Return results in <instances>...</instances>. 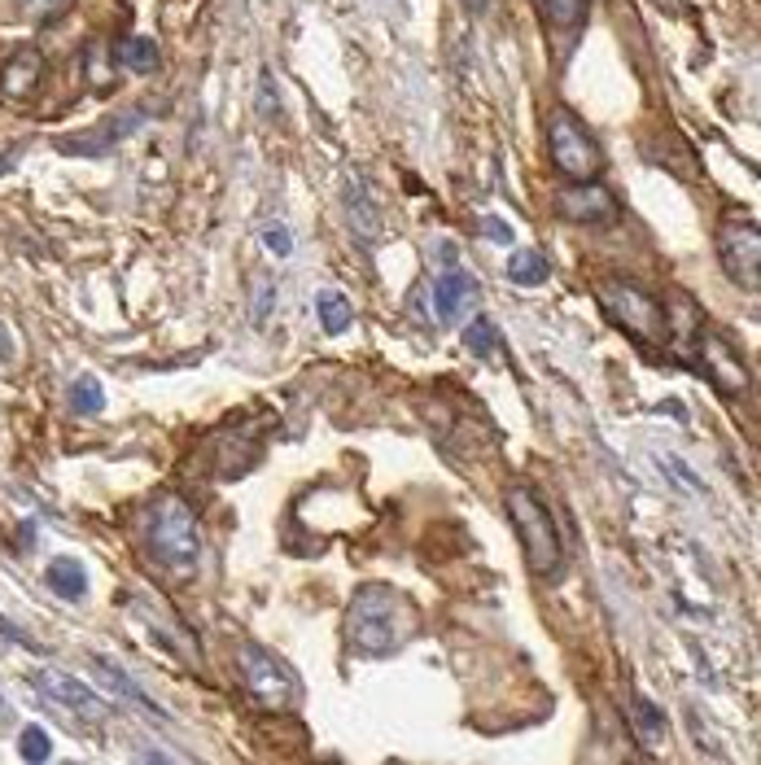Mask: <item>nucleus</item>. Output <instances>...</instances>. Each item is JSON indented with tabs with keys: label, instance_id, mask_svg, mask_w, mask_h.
I'll return each instance as SVG.
<instances>
[{
	"label": "nucleus",
	"instance_id": "f257e3e1",
	"mask_svg": "<svg viewBox=\"0 0 761 765\" xmlns=\"http://www.w3.org/2000/svg\"><path fill=\"white\" fill-rule=\"evenodd\" d=\"M416 634V608L395 586H359L346 608V643L363 656H390Z\"/></svg>",
	"mask_w": 761,
	"mask_h": 765
},
{
	"label": "nucleus",
	"instance_id": "f03ea898",
	"mask_svg": "<svg viewBox=\"0 0 761 765\" xmlns=\"http://www.w3.org/2000/svg\"><path fill=\"white\" fill-rule=\"evenodd\" d=\"M141 543L154 569H162L167 578L184 582L197 573L202 560V538H197V521L189 512V503L180 495H158L145 517H141Z\"/></svg>",
	"mask_w": 761,
	"mask_h": 765
},
{
	"label": "nucleus",
	"instance_id": "7ed1b4c3",
	"mask_svg": "<svg viewBox=\"0 0 761 765\" xmlns=\"http://www.w3.org/2000/svg\"><path fill=\"white\" fill-rule=\"evenodd\" d=\"M508 521L517 525V538L526 547V564L534 578L552 582L565 573V538L556 517L547 512V503L530 490V486H512L508 490Z\"/></svg>",
	"mask_w": 761,
	"mask_h": 765
},
{
	"label": "nucleus",
	"instance_id": "20e7f679",
	"mask_svg": "<svg viewBox=\"0 0 761 765\" xmlns=\"http://www.w3.org/2000/svg\"><path fill=\"white\" fill-rule=\"evenodd\" d=\"M595 298H600L604 315L621 332H630L639 345L661 350L669 341V311L648 289H639L635 280H626V276H600L595 280Z\"/></svg>",
	"mask_w": 761,
	"mask_h": 765
},
{
	"label": "nucleus",
	"instance_id": "39448f33",
	"mask_svg": "<svg viewBox=\"0 0 761 765\" xmlns=\"http://www.w3.org/2000/svg\"><path fill=\"white\" fill-rule=\"evenodd\" d=\"M27 682L40 691V700H45L62 721H71L75 730H84L88 739L101 734V726H106V704H101V695H97L93 687H84L80 678L62 673V669H49V665H45V669H32Z\"/></svg>",
	"mask_w": 761,
	"mask_h": 765
},
{
	"label": "nucleus",
	"instance_id": "423d86ee",
	"mask_svg": "<svg viewBox=\"0 0 761 765\" xmlns=\"http://www.w3.org/2000/svg\"><path fill=\"white\" fill-rule=\"evenodd\" d=\"M547 154L556 162V171L578 184V180H595L604 171V154L595 145V136L582 127V119L573 110H556L547 119Z\"/></svg>",
	"mask_w": 761,
	"mask_h": 765
},
{
	"label": "nucleus",
	"instance_id": "0eeeda50",
	"mask_svg": "<svg viewBox=\"0 0 761 765\" xmlns=\"http://www.w3.org/2000/svg\"><path fill=\"white\" fill-rule=\"evenodd\" d=\"M237 669H241V682H245V691L254 695L258 708L280 713V708H293V704L302 700L298 673H293L276 652H267V647L245 643L241 656H237Z\"/></svg>",
	"mask_w": 761,
	"mask_h": 765
},
{
	"label": "nucleus",
	"instance_id": "6e6552de",
	"mask_svg": "<svg viewBox=\"0 0 761 765\" xmlns=\"http://www.w3.org/2000/svg\"><path fill=\"white\" fill-rule=\"evenodd\" d=\"M717 258L722 271L739 284V289H757L761 280V232L752 219H726L717 232Z\"/></svg>",
	"mask_w": 761,
	"mask_h": 765
},
{
	"label": "nucleus",
	"instance_id": "1a4fd4ad",
	"mask_svg": "<svg viewBox=\"0 0 761 765\" xmlns=\"http://www.w3.org/2000/svg\"><path fill=\"white\" fill-rule=\"evenodd\" d=\"M556 215L569 223H582V228H608L621 219V202L600 180H578V184L556 193Z\"/></svg>",
	"mask_w": 761,
	"mask_h": 765
},
{
	"label": "nucleus",
	"instance_id": "9d476101",
	"mask_svg": "<svg viewBox=\"0 0 761 765\" xmlns=\"http://www.w3.org/2000/svg\"><path fill=\"white\" fill-rule=\"evenodd\" d=\"M696 350H700V367H704V376L713 380V386H717L722 394H744V390H748V367L739 363L735 345H730L722 332L704 328V332L696 337Z\"/></svg>",
	"mask_w": 761,
	"mask_h": 765
},
{
	"label": "nucleus",
	"instance_id": "9b49d317",
	"mask_svg": "<svg viewBox=\"0 0 761 765\" xmlns=\"http://www.w3.org/2000/svg\"><path fill=\"white\" fill-rule=\"evenodd\" d=\"M149 119V110H141V106H128V110H119V114H110L106 123H97V127H88V132H80V136H67V141H58V149L62 154H75V158H97V154H106V149H114L119 141H128L141 123Z\"/></svg>",
	"mask_w": 761,
	"mask_h": 765
},
{
	"label": "nucleus",
	"instance_id": "f8f14e48",
	"mask_svg": "<svg viewBox=\"0 0 761 765\" xmlns=\"http://www.w3.org/2000/svg\"><path fill=\"white\" fill-rule=\"evenodd\" d=\"M40 75H45V58L36 49H19L5 66H0V97L5 101H27L36 88H40Z\"/></svg>",
	"mask_w": 761,
	"mask_h": 765
},
{
	"label": "nucleus",
	"instance_id": "ddd939ff",
	"mask_svg": "<svg viewBox=\"0 0 761 765\" xmlns=\"http://www.w3.org/2000/svg\"><path fill=\"white\" fill-rule=\"evenodd\" d=\"M621 708H626V721H630V734L643 743V748H656L665 734H669V721H665V713L648 700V695H626L621 700Z\"/></svg>",
	"mask_w": 761,
	"mask_h": 765
},
{
	"label": "nucleus",
	"instance_id": "4468645a",
	"mask_svg": "<svg viewBox=\"0 0 761 765\" xmlns=\"http://www.w3.org/2000/svg\"><path fill=\"white\" fill-rule=\"evenodd\" d=\"M346 215H350V228L363 236V241H376L380 236V215H376V202L367 193V184L359 175H346Z\"/></svg>",
	"mask_w": 761,
	"mask_h": 765
},
{
	"label": "nucleus",
	"instance_id": "2eb2a0df",
	"mask_svg": "<svg viewBox=\"0 0 761 765\" xmlns=\"http://www.w3.org/2000/svg\"><path fill=\"white\" fill-rule=\"evenodd\" d=\"M473 293H478L473 276L460 271V267H447V271L434 280V306H438V319H456V315L469 306Z\"/></svg>",
	"mask_w": 761,
	"mask_h": 765
},
{
	"label": "nucleus",
	"instance_id": "dca6fc26",
	"mask_svg": "<svg viewBox=\"0 0 761 765\" xmlns=\"http://www.w3.org/2000/svg\"><path fill=\"white\" fill-rule=\"evenodd\" d=\"M45 582H49V591H58L62 599H84V595H88V569H84L80 560H71V556H58V560L45 569Z\"/></svg>",
	"mask_w": 761,
	"mask_h": 765
},
{
	"label": "nucleus",
	"instance_id": "f3484780",
	"mask_svg": "<svg viewBox=\"0 0 761 765\" xmlns=\"http://www.w3.org/2000/svg\"><path fill=\"white\" fill-rule=\"evenodd\" d=\"M114 62H123V71H136V75H154L162 66V53L149 36H128L114 45Z\"/></svg>",
	"mask_w": 761,
	"mask_h": 765
},
{
	"label": "nucleus",
	"instance_id": "a211bd4d",
	"mask_svg": "<svg viewBox=\"0 0 761 765\" xmlns=\"http://www.w3.org/2000/svg\"><path fill=\"white\" fill-rule=\"evenodd\" d=\"M93 665H97V678L106 682V691H114L119 700L141 704V708H149V713H162V708H158V704H154V700H149V695H145V691H141V687H136V682H132V678H128L119 665H110V660H93Z\"/></svg>",
	"mask_w": 761,
	"mask_h": 765
},
{
	"label": "nucleus",
	"instance_id": "6ab92c4d",
	"mask_svg": "<svg viewBox=\"0 0 761 765\" xmlns=\"http://www.w3.org/2000/svg\"><path fill=\"white\" fill-rule=\"evenodd\" d=\"M315 311H319V324H324V332H328V337H341V332L350 328V319H354L350 298H346V293H337V289H324V293L315 298Z\"/></svg>",
	"mask_w": 761,
	"mask_h": 765
},
{
	"label": "nucleus",
	"instance_id": "aec40b11",
	"mask_svg": "<svg viewBox=\"0 0 761 765\" xmlns=\"http://www.w3.org/2000/svg\"><path fill=\"white\" fill-rule=\"evenodd\" d=\"M539 14L556 27V32H573L587 23V10H591V0H534Z\"/></svg>",
	"mask_w": 761,
	"mask_h": 765
},
{
	"label": "nucleus",
	"instance_id": "412c9836",
	"mask_svg": "<svg viewBox=\"0 0 761 765\" xmlns=\"http://www.w3.org/2000/svg\"><path fill=\"white\" fill-rule=\"evenodd\" d=\"M547 258H543V250H534V245H526V250H517L512 258H508V280L512 284H543L547 280Z\"/></svg>",
	"mask_w": 761,
	"mask_h": 765
},
{
	"label": "nucleus",
	"instance_id": "4be33fe9",
	"mask_svg": "<svg viewBox=\"0 0 761 765\" xmlns=\"http://www.w3.org/2000/svg\"><path fill=\"white\" fill-rule=\"evenodd\" d=\"M464 350H473L478 359H495V350H499V328L491 324V315H478V319L464 328Z\"/></svg>",
	"mask_w": 761,
	"mask_h": 765
},
{
	"label": "nucleus",
	"instance_id": "5701e85b",
	"mask_svg": "<svg viewBox=\"0 0 761 765\" xmlns=\"http://www.w3.org/2000/svg\"><path fill=\"white\" fill-rule=\"evenodd\" d=\"M106 408V390L97 386L93 376H80L75 386H71V412H80V416H97Z\"/></svg>",
	"mask_w": 761,
	"mask_h": 765
},
{
	"label": "nucleus",
	"instance_id": "b1692460",
	"mask_svg": "<svg viewBox=\"0 0 761 765\" xmlns=\"http://www.w3.org/2000/svg\"><path fill=\"white\" fill-rule=\"evenodd\" d=\"M271 306H276V280L271 276H254V306H250L254 324H267Z\"/></svg>",
	"mask_w": 761,
	"mask_h": 765
},
{
	"label": "nucleus",
	"instance_id": "393cba45",
	"mask_svg": "<svg viewBox=\"0 0 761 765\" xmlns=\"http://www.w3.org/2000/svg\"><path fill=\"white\" fill-rule=\"evenodd\" d=\"M110 53H106V45L97 40V45H88V80H93V88H110Z\"/></svg>",
	"mask_w": 761,
	"mask_h": 765
},
{
	"label": "nucleus",
	"instance_id": "a878e982",
	"mask_svg": "<svg viewBox=\"0 0 761 765\" xmlns=\"http://www.w3.org/2000/svg\"><path fill=\"white\" fill-rule=\"evenodd\" d=\"M19 752H23L27 761H49L53 748H49V734H45L40 726H27V730L19 734Z\"/></svg>",
	"mask_w": 761,
	"mask_h": 765
},
{
	"label": "nucleus",
	"instance_id": "bb28decb",
	"mask_svg": "<svg viewBox=\"0 0 761 765\" xmlns=\"http://www.w3.org/2000/svg\"><path fill=\"white\" fill-rule=\"evenodd\" d=\"M263 245H267L276 258H289V254H293V232L280 228V223H271V228L263 232Z\"/></svg>",
	"mask_w": 761,
	"mask_h": 765
},
{
	"label": "nucleus",
	"instance_id": "cd10ccee",
	"mask_svg": "<svg viewBox=\"0 0 761 765\" xmlns=\"http://www.w3.org/2000/svg\"><path fill=\"white\" fill-rule=\"evenodd\" d=\"M71 10V0H27V14L36 19V23H53L58 14H67Z\"/></svg>",
	"mask_w": 761,
	"mask_h": 765
},
{
	"label": "nucleus",
	"instance_id": "c85d7f7f",
	"mask_svg": "<svg viewBox=\"0 0 761 765\" xmlns=\"http://www.w3.org/2000/svg\"><path fill=\"white\" fill-rule=\"evenodd\" d=\"M258 110H263V119H276V114H280V101H276V84H271V71H263V80H258Z\"/></svg>",
	"mask_w": 761,
	"mask_h": 765
},
{
	"label": "nucleus",
	"instance_id": "c756f323",
	"mask_svg": "<svg viewBox=\"0 0 761 765\" xmlns=\"http://www.w3.org/2000/svg\"><path fill=\"white\" fill-rule=\"evenodd\" d=\"M0 639H5V643H14V647H27V652H45V647H40L32 634H23V630H19L14 621H5V617H0Z\"/></svg>",
	"mask_w": 761,
	"mask_h": 765
},
{
	"label": "nucleus",
	"instance_id": "7c9ffc66",
	"mask_svg": "<svg viewBox=\"0 0 761 765\" xmlns=\"http://www.w3.org/2000/svg\"><path fill=\"white\" fill-rule=\"evenodd\" d=\"M486 232H491L499 245H512V228H508L504 219H495V215H491V219H486Z\"/></svg>",
	"mask_w": 761,
	"mask_h": 765
},
{
	"label": "nucleus",
	"instance_id": "2f4dec72",
	"mask_svg": "<svg viewBox=\"0 0 761 765\" xmlns=\"http://www.w3.org/2000/svg\"><path fill=\"white\" fill-rule=\"evenodd\" d=\"M10 350H14V337H10L5 319H0V359H10Z\"/></svg>",
	"mask_w": 761,
	"mask_h": 765
},
{
	"label": "nucleus",
	"instance_id": "473e14b6",
	"mask_svg": "<svg viewBox=\"0 0 761 765\" xmlns=\"http://www.w3.org/2000/svg\"><path fill=\"white\" fill-rule=\"evenodd\" d=\"M486 5H491V0H464V10H469V14H486Z\"/></svg>",
	"mask_w": 761,
	"mask_h": 765
},
{
	"label": "nucleus",
	"instance_id": "72a5a7b5",
	"mask_svg": "<svg viewBox=\"0 0 761 765\" xmlns=\"http://www.w3.org/2000/svg\"><path fill=\"white\" fill-rule=\"evenodd\" d=\"M0 721H10V704H5V695H0Z\"/></svg>",
	"mask_w": 761,
	"mask_h": 765
}]
</instances>
